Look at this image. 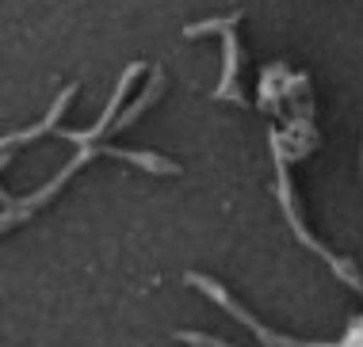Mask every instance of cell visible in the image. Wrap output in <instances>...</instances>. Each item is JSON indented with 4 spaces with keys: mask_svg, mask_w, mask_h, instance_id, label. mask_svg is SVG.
Returning a JSON list of instances; mask_svg holds the SVG:
<instances>
[{
    "mask_svg": "<svg viewBox=\"0 0 363 347\" xmlns=\"http://www.w3.org/2000/svg\"><path fill=\"white\" fill-rule=\"evenodd\" d=\"M238 16L222 19V31H225V81L222 88H214V99H233V103H245V96L238 92Z\"/></svg>",
    "mask_w": 363,
    "mask_h": 347,
    "instance_id": "cell-1",
    "label": "cell"
}]
</instances>
